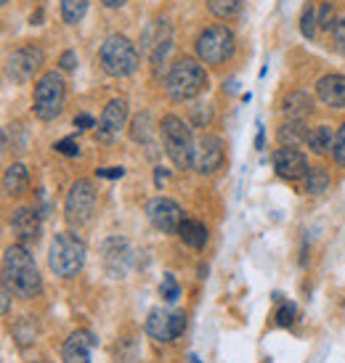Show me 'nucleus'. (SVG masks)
I'll return each instance as SVG.
<instances>
[{"instance_id": "obj_11", "label": "nucleus", "mask_w": 345, "mask_h": 363, "mask_svg": "<svg viewBox=\"0 0 345 363\" xmlns=\"http://www.w3.org/2000/svg\"><path fill=\"white\" fill-rule=\"evenodd\" d=\"M104 255V268L112 279H125L128 271H131V262H133V252H131V244L120 239V236H112L106 239L102 247Z\"/></svg>"}, {"instance_id": "obj_31", "label": "nucleus", "mask_w": 345, "mask_h": 363, "mask_svg": "<svg viewBox=\"0 0 345 363\" xmlns=\"http://www.w3.org/2000/svg\"><path fill=\"white\" fill-rule=\"evenodd\" d=\"M295 315H297V308H295L292 303H285L279 308V313H276V323H279V326H292Z\"/></svg>"}, {"instance_id": "obj_36", "label": "nucleus", "mask_w": 345, "mask_h": 363, "mask_svg": "<svg viewBox=\"0 0 345 363\" xmlns=\"http://www.w3.org/2000/svg\"><path fill=\"white\" fill-rule=\"evenodd\" d=\"M96 175H99V178L117 181V178H122V175H125V170H122V167H102V170H96Z\"/></svg>"}, {"instance_id": "obj_23", "label": "nucleus", "mask_w": 345, "mask_h": 363, "mask_svg": "<svg viewBox=\"0 0 345 363\" xmlns=\"http://www.w3.org/2000/svg\"><path fill=\"white\" fill-rule=\"evenodd\" d=\"M178 236L183 239V244H189L192 250H202L207 244V228L199 220H183L178 228Z\"/></svg>"}, {"instance_id": "obj_44", "label": "nucleus", "mask_w": 345, "mask_h": 363, "mask_svg": "<svg viewBox=\"0 0 345 363\" xmlns=\"http://www.w3.org/2000/svg\"><path fill=\"white\" fill-rule=\"evenodd\" d=\"M0 3H9V0H0Z\"/></svg>"}, {"instance_id": "obj_32", "label": "nucleus", "mask_w": 345, "mask_h": 363, "mask_svg": "<svg viewBox=\"0 0 345 363\" xmlns=\"http://www.w3.org/2000/svg\"><path fill=\"white\" fill-rule=\"evenodd\" d=\"M53 149H56L59 154H64V157H77V154H80V146L72 141V138H64V141H59Z\"/></svg>"}, {"instance_id": "obj_25", "label": "nucleus", "mask_w": 345, "mask_h": 363, "mask_svg": "<svg viewBox=\"0 0 345 363\" xmlns=\"http://www.w3.org/2000/svg\"><path fill=\"white\" fill-rule=\"evenodd\" d=\"M329 186V172L324 167H311L305 172V194H324Z\"/></svg>"}, {"instance_id": "obj_21", "label": "nucleus", "mask_w": 345, "mask_h": 363, "mask_svg": "<svg viewBox=\"0 0 345 363\" xmlns=\"http://www.w3.org/2000/svg\"><path fill=\"white\" fill-rule=\"evenodd\" d=\"M311 99L305 96V93H290L285 99V106H282V111H285L287 117L292 122H303L308 114H311Z\"/></svg>"}, {"instance_id": "obj_13", "label": "nucleus", "mask_w": 345, "mask_h": 363, "mask_svg": "<svg viewBox=\"0 0 345 363\" xmlns=\"http://www.w3.org/2000/svg\"><path fill=\"white\" fill-rule=\"evenodd\" d=\"M226 154H224V143L215 135H204L202 141L197 143V152H194V167L202 175H213V172L221 170Z\"/></svg>"}, {"instance_id": "obj_24", "label": "nucleus", "mask_w": 345, "mask_h": 363, "mask_svg": "<svg viewBox=\"0 0 345 363\" xmlns=\"http://www.w3.org/2000/svg\"><path fill=\"white\" fill-rule=\"evenodd\" d=\"M152 135H154V128H152V114H138L136 120H133L131 125V138L136 143H149L152 141Z\"/></svg>"}, {"instance_id": "obj_19", "label": "nucleus", "mask_w": 345, "mask_h": 363, "mask_svg": "<svg viewBox=\"0 0 345 363\" xmlns=\"http://www.w3.org/2000/svg\"><path fill=\"white\" fill-rule=\"evenodd\" d=\"M319 99L327 106H335V109H345V74H327L316 85Z\"/></svg>"}, {"instance_id": "obj_41", "label": "nucleus", "mask_w": 345, "mask_h": 363, "mask_svg": "<svg viewBox=\"0 0 345 363\" xmlns=\"http://www.w3.org/2000/svg\"><path fill=\"white\" fill-rule=\"evenodd\" d=\"M125 3H128V0H104L106 9H120V6H125Z\"/></svg>"}, {"instance_id": "obj_42", "label": "nucleus", "mask_w": 345, "mask_h": 363, "mask_svg": "<svg viewBox=\"0 0 345 363\" xmlns=\"http://www.w3.org/2000/svg\"><path fill=\"white\" fill-rule=\"evenodd\" d=\"M43 19V11H38V13H32V24H40Z\"/></svg>"}, {"instance_id": "obj_15", "label": "nucleus", "mask_w": 345, "mask_h": 363, "mask_svg": "<svg viewBox=\"0 0 345 363\" xmlns=\"http://www.w3.org/2000/svg\"><path fill=\"white\" fill-rule=\"evenodd\" d=\"M96 345H99V340H96L88 329L72 332L70 340L64 342L61 358H64V363H91V355H93V350H96Z\"/></svg>"}, {"instance_id": "obj_39", "label": "nucleus", "mask_w": 345, "mask_h": 363, "mask_svg": "<svg viewBox=\"0 0 345 363\" xmlns=\"http://www.w3.org/2000/svg\"><path fill=\"white\" fill-rule=\"evenodd\" d=\"M9 305H11V286L3 281V313H9Z\"/></svg>"}, {"instance_id": "obj_27", "label": "nucleus", "mask_w": 345, "mask_h": 363, "mask_svg": "<svg viewBox=\"0 0 345 363\" xmlns=\"http://www.w3.org/2000/svg\"><path fill=\"white\" fill-rule=\"evenodd\" d=\"M239 9H242V0H210V11L218 19H231Z\"/></svg>"}, {"instance_id": "obj_26", "label": "nucleus", "mask_w": 345, "mask_h": 363, "mask_svg": "<svg viewBox=\"0 0 345 363\" xmlns=\"http://www.w3.org/2000/svg\"><path fill=\"white\" fill-rule=\"evenodd\" d=\"M88 3L91 0H61V19L67 21V24L82 21L85 11H88Z\"/></svg>"}, {"instance_id": "obj_14", "label": "nucleus", "mask_w": 345, "mask_h": 363, "mask_svg": "<svg viewBox=\"0 0 345 363\" xmlns=\"http://www.w3.org/2000/svg\"><path fill=\"white\" fill-rule=\"evenodd\" d=\"M125 120H128V104H125V99H114V101H109L102 114L96 138H99L102 143H112L114 138L120 135L122 128H125Z\"/></svg>"}, {"instance_id": "obj_10", "label": "nucleus", "mask_w": 345, "mask_h": 363, "mask_svg": "<svg viewBox=\"0 0 345 363\" xmlns=\"http://www.w3.org/2000/svg\"><path fill=\"white\" fill-rule=\"evenodd\" d=\"M146 218L152 223L157 231L163 233H172L181 228L183 223V212L181 207L172 202V199H165V196H157L152 202L146 204Z\"/></svg>"}, {"instance_id": "obj_30", "label": "nucleus", "mask_w": 345, "mask_h": 363, "mask_svg": "<svg viewBox=\"0 0 345 363\" xmlns=\"http://www.w3.org/2000/svg\"><path fill=\"white\" fill-rule=\"evenodd\" d=\"M300 32H303V38H314L316 35V11L314 6H305L303 16H300Z\"/></svg>"}, {"instance_id": "obj_16", "label": "nucleus", "mask_w": 345, "mask_h": 363, "mask_svg": "<svg viewBox=\"0 0 345 363\" xmlns=\"http://www.w3.org/2000/svg\"><path fill=\"white\" fill-rule=\"evenodd\" d=\"M274 170L282 178H287V181H300V178H305V172L311 170V167H308L305 157L295 146H282L274 154Z\"/></svg>"}, {"instance_id": "obj_2", "label": "nucleus", "mask_w": 345, "mask_h": 363, "mask_svg": "<svg viewBox=\"0 0 345 363\" xmlns=\"http://www.w3.org/2000/svg\"><path fill=\"white\" fill-rule=\"evenodd\" d=\"M204 88H207V72L194 59L175 61L165 77V91L172 101H189L194 96H199Z\"/></svg>"}, {"instance_id": "obj_4", "label": "nucleus", "mask_w": 345, "mask_h": 363, "mask_svg": "<svg viewBox=\"0 0 345 363\" xmlns=\"http://www.w3.org/2000/svg\"><path fill=\"white\" fill-rule=\"evenodd\" d=\"M48 265L61 279L77 276L82 271V265H85V244L75 233H56L51 252H48Z\"/></svg>"}, {"instance_id": "obj_1", "label": "nucleus", "mask_w": 345, "mask_h": 363, "mask_svg": "<svg viewBox=\"0 0 345 363\" xmlns=\"http://www.w3.org/2000/svg\"><path fill=\"white\" fill-rule=\"evenodd\" d=\"M3 281L9 284L19 297H24V300L40 294V271H38V265H35L30 250L24 244H11L6 255H3Z\"/></svg>"}, {"instance_id": "obj_20", "label": "nucleus", "mask_w": 345, "mask_h": 363, "mask_svg": "<svg viewBox=\"0 0 345 363\" xmlns=\"http://www.w3.org/2000/svg\"><path fill=\"white\" fill-rule=\"evenodd\" d=\"M27 183H30V172L24 164H11L6 175H3V191L9 196H19L27 191Z\"/></svg>"}, {"instance_id": "obj_35", "label": "nucleus", "mask_w": 345, "mask_h": 363, "mask_svg": "<svg viewBox=\"0 0 345 363\" xmlns=\"http://www.w3.org/2000/svg\"><path fill=\"white\" fill-rule=\"evenodd\" d=\"M59 64H61V69H64V72H72L75 67H77V53H75V51H64V53H61Z\"/></svg>"}, {"instance_id": "obj_29", "label": "nucleus", "mask_w": 345, "mask_h": 363, "mask_svg": "<svg viewBox=\"0 0 345 363\" xmlns=\"http://www.w3.org/2000/svg\"><path fill=\"white\" fill-rule=\"evenodd\" d=\"M160 294H163V300H168V303H175V300H178L181 289H178V281H175L172 273H165L163 284H160Z\"/></svg>"}, {"instance_id": "obj_34", "label": "nucleus", "mask_w": 345, "mask_h": 363, "mask_svg": "<svg viewBox=\"0 0 345 363\" xmlns=\"http://www.w3.org/2000/svg\"><path fill=\"white\" fill-rule=\"evenodd\" d=\"M319 24H322V30H332L337 21H335V11H332V6L327 3L324 9H322V19H319Z\"/></svg>"}, {"instance_id": "obj_12", "label": "nucleus", "mask_w": 345, "mask_h": 363, "mask_svg": "<svg viewBox=\"0 0 345 363\" xmlns=\"http://www.w3.org/2000/svg\"><path fill=\"white\" fill-rule=\"evenodd\" d=\"M43 64V51L35 48V45H27L21 51L11 53L9 64H6V72L13 82H30L35 77V72L40 69Z\"/></svg>"}, {"instance_id": "obj_37", "label": "nucleus", "mask_w": 345, "mask_h": 363, "mask_svg": "<svg viewBox=\"0 0 345 363\" xmlns=\"http://www.w3.org/2000/svg\"><path fill=\"white\" fill-rule=\"evenodd\" d=\"M75 128H80V130H88V128H96V122H93L91 114H77V117H75Z\"/></svg>"}, {"instance_id": "obj_5", "label": "nucleus", "mask_w": 345, "mask_h": 363, "mask_svg": "<svg viewBox=\"0 0 345 363\" xmlns=\"http://www.w3.org/2000/svg\"><path fill=\"white\" fill-rule=\"evenodd\" d=\"M102 67L112 77H128L138 69V51L125 35H109L102 45Z\"/></svg>"}, {"instance_id": "obj_9", "label": "nucleus", "mask_w": 345, "mask_h": 363, "mask_svg": "<svg viewBox=\"0 0 345 363\" xmlns=\"http://www.w3.org/2000/svg\"><path fill=\"white\" fill-rule=\"evenodd\" d=\"M186 332V315L183 313H168L154 308L146 318V334L157 342H172Z\"/></svg>"}, {"instance_id": "obj_18", "label": "nucleus", "mask_w": 345, "mask_h": 363, "mask_svg": "<svg viewBox=\"0 0 345 363\" xmlns=\"http://www.w3.org/2000/svg\"><path fill=\"white\" fill-rule=\"evenodd\" d=\"M11 228H13L16 239L24 247L27 244H38V239H40V215H38V210L19 207V210L13 212V218H11Z\"/></svg>"}, {"instance_id": "obj_8", "label": "nucleus", "mask_w": 345, "mask_h": 363, "mask_svg": "<svg viewBox=\"0 0 345 363\" xmlns=\"http://www.w3.org/2000/svg\"><path fill=\"white\" fill-rule=\"evenodd\" d=\"M93 210H96V189L91 181H77L67 194V202H64V215L70 225H85L91 220Z\"/></svg>"}, {"instance_id": "obj_33", "label": "nucleus", "mask_w": 345, "mask_h": 363, "mask_svg": "<svg viewBox=\"0 0 345 363\" xmlns=\"http://www.w3.org/2000/svg\"><path fill=\"white\" fill-rule=\"evenodd\" d=\"M335 160H337V164H343V167H345V125L340 128V133H337V141H335Z\"/></svg>"}, {"instance_id": "obj_22", "label": "nucleus", "mask_w": 345, "mask_h": 363, "mask_svg": "<svg viewBox=\"0 0 345 363\" xmlns=\"http://www.w3.org/2000/svg\"><path fill=\"white\" fill-rule=\"evenodd\" d=\"M335 141H337V135L332 133V128H327V125H319V128H314V130L305 135V143H308L316 154L332 152V149H335Z\"/></svg>"}, {"instance_id": "obj_7", "label": "nucleus", "mask_w": 345, "mask_h": 363, "mask_svg": "<svg viewBox=\"0 0 345 363\" xmlns=\"http://www.w3.org/2000/svg\"><path fill=\"white\" fill-rule=\"evenodd\" d=\"M234 48H236V40H234V32L226 27V24H215V27H207V30L197 38V56L204 61V64H224L234 56Z\"/></svg>"}, {"instance_id": "obj_3", "label": "nucleus", "mask_w": 345, "mask_h": 363, "mask_svg": "<svg viewBox=\"0 0 345 363\" xmlns=\"http://www.w3.org/2000/svg\"><path fill=\"white\" fill-rule=\"evenodd\" d=\"M160 135H163V146H165V154L170 157V162L178 167V170H189L194 164V152H197V146H194V138H192V130L186 128V122L178 120V117H172L168 114L160 125Z\"/></svg>"}, {"instance_id": "obj_17", "label": "nucleus", "mask_w": 345, "mask_h": 363, "mask_svg": "<svg viewBox=\"0 0 345 363\" xmlns=\"http://www.w3.org/2000/svg\"><path fill=\"white\" fill-rule=\"evenodd\" d=\"M141 48L149 53V59H152L154 64H160V61L168 56V48H170V27H168L163 19H157L154 24H149L146 32H143Z\"/></svg>"}, {"instance_id": "obj_38", "label": "nucleus", "mask_w": 345, "mask_h": 363, "mask_svg": "<svg viewBox=\"0 0 345 363\" xmlns=\"http://www.w3.org/2000/svg\"><path fill=\"white\" fill-rule=\"evenodd\" d=\"M335 40H337V45H340V51L345 53V19H340L335 24Z\"/></svg>"}, {"instance_id": "obj_40", "label": "nucleus", "mask_w": 345, "mask_h": 363, "mask_svg": "<svg viewBox=\"0 0 345 363\" xmlns=\"http://www.w3.org/2000/svg\"><path fill=\"white\" fill-rule=\"evenodd\" d=\"M165 178H168V172H165L163 167H157V172H154V183H157V186H163Z\"/></svg>"}, {"instance_id": "obj_43", "label": "nucleus", "mask_w": 345, "mask_h": 363, "mask_svg": "<svg viewBox=\"0 0 345 363\" xmlns=\"http://www.w3.org/2000/svg\"><path fill=\"white\" fill-rule=\"evenodd\" d=\"M35 363H48V361H35Z\"/></svg>"}, {"instance_id": "obj_6", "label": "nucleus", "mask_w": 345, "mask_h": 363, "mask_svg": "<svg viewBox=\"0 0 345 363\" xmlns=\"http://www.w3.org/2000/svg\"><path fill=\"white\" fill-rule=\"evenodd\" d=\"M64 96H67V88H64V80H61L59 72H45L38 80V85H35L32 109L40 120L51 122L64 109Z\"/></svg>"}, {"instance_id": "obj_28", "label": "nucleus", "mask_w": 345, "mask_h": 363, "mask_svg": "<svg viewBox=\"0 0 345 363\" xmlns=\"http://www.w3.org/2000/svg\"><path fill=\"white\" fill-rule=\"evenodd\" d=\"M308 133H303V122H290V125H285L282 130H279V141L285 143V146H295V143L300 141V138H305Z\"/></svg>"}]
</instances>
